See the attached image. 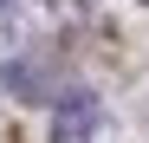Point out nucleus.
Instances as JSON below:
<instances>
[{"label": "nucleus", "mask_w": 149, "mask_h": 143, "mask_svg": "<svg viewBox=\"0 0 149 143\" xmlns=\"http://www.w3.org/2000/svg\"><path fill=\"white\" fill-rule=\"evenodd\" d=\"M91 130H97V98H91V91H71V98H58L52 143H91Z\"/></svg>", "instance_id": "1"}, {"label": "nucleus", "mask_w": 149, "mask_h": 143, "mask_svg": "<svg viewBox=\"0 0 149 143\" xmlns=\"http://www.w3.org/2000/svg\"><path fill=\"white\" fill-rule=\"evenodd\" d=\"M0 7H7V0H0Z\"/></svg>", "instance_id": "2"}]
</instances>
